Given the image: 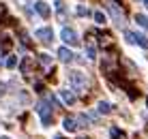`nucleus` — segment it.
<instances>
[{
    "mask_svg": "<svg viewBox=\"0 0 148 139\" xmlns=\"http://www.w3.org/2000/svg\"><path fill=\"white\" fill-rule=\"evenodd\" d=\"M56 11H58L60 15H62V13H64V4H62V2H60V0H56Z\"/></svg>",
    "mask_w": 148,
    "mask_h": 139,
    "instance_id": "nucleus-19",
    "label": "nucleus"
},
{
    "mask_svg": "<svg viewBox=\"0 0 148 139\" xmlns=\"http://www.w3.org/2000/svg\"><path fill=\"white\" fill-rule=\"evenodd\" d=\"M34 9H37V13L41 15V17H49V7H47V2L37 0V2H34Z\"/></svg>",
    "mask_w": 148,
    "mask_h": 139,
    "instance_id": "nucleus-7",
    "label": "nucleus"
},
{
    "mask_svg": "<svg viewBox=\"0 0 148 139\" xmlns=\"http://www.w3.org/2000/svg\"><path fill=\"white\" fill-rule=\"evenodd\" d=\"M41 62H43L45 66H49V64H52V56H49V54H41Z\"/></svg>",
    "mask_w": 148,
    "mask_h": 139,
    "instance_id": "nucleus-14",
    "label": "nucleus"
},
{
    "mask_svg": "<svg viewBox=\"0 0 148 139\" xmlns=\"http://www.w3.org/2000/svg\"><path fill=\"white\" fill-rule=\"evenodd\" d=\"M108 9H110L112 17H114V22L122 24V19H125V13H122V9L118 7V4H116V2H108Z\"/></svg>",
    "mask_w": 148,
    "mask_h": 139,
    "instance_id": "nucleus-5",
    "label": "nucleus"
},
{
    "mask_svg": "<svg viewBox=\"0 0 148 139\" xmlns=\"http://www.w3.org/2000/svg\"><path fill=\"white\" fill-rule=\"evenodd\" d=\"M30 64H32V60H30V58H24V62H22V71H24V73H28Z\"/></svg>",
    "mask_w": 148,
    "mask_h": 139,
    "instance_id": "nucleus-17",
    "label": "nucleus"
},
{
    "mask_svg": "<svg viewBox=\"0 0 148 139\" xmlns=\"http://www.w3.org/2000/svg\"><path fill=\"white\" fill-rule=\"evenodd\" d=\"M62 126H64V131H69V133H75V131H77V124H75L73 118H64Z\"/></svg>",
    "mask_w": 148,
    "mask_h": 139,
    "instance_id": "nucleus-10",
    "label": "nucleus"
},
{
    "mask_svg": "<svg viewBox=\"0 0 148 139\" xmlns=\"http://www.w3.org/2000/svg\"><path fill=\"white\" fill-rule=\"evenodd\" d=\"M135 24H137V26H142L144 30H148V17H146V15L137 13V15H135Z\"/></svg>",
    "mask_w": 148,
    "mask_h": 139,
    "instance_id": "nucleus-11",
    "label": "nucleus"
},
{
    "mask_svg": "<svg viewBox=\"0 0 148 139\" xmlns=\"http://www.w3.org/2000/svg\"><path fill=\"white\" fill-rule=\"evenodd\" d=\"M58 139H60V137H58Z\"/></svg>",
    "mask_w": 148,
    "mask_h": 139,
    "instance_id": "nucleus-24",
    "label": "nucleus"
},
{
    "mask_svg": "<svg viewBox=\"0 0 148 139\" xmlns=\"http://www.w3.org/2000/svg\"><path fill=\"white\" fill-rule=\"evenodd\" d=\"M86 54H88L90 60H95V47H92V45H88V47H86Z\"/></svg>",
    "mask_w": 148,
    "mask_h": 139,
    "instance_id": "nucleus-18",
    "label": "nucleus"
},
{
    "mask_svg": "<svg viewBox=\"0 0 148 139\" xmlns=\"http://www.w3.org/2000/svg\"><path fill=\"white\" fill-rule=\"evenodd\" d=\"M69 84L73 86V88L82 90V88H86L88 79H86V75L82 73V71H71V73H69Z\"/></svg>",
    "mask_w": 148,
    "mask_h": 139,
    "instance_id": "nucleus-2",
    "label": "nucleus"
},
{
    "mask_svg": "<svg viewBox=\"0 0 148 139\" xmlns=\"http://www.w3.org/2000/svg\"><path fill=\"white\" fill-rule=\"evenodd\" d=\"M125 39L129 41V43H133V45H140V47L148 49V39L144 37V34H137V32H131V30H125Z\"/></svg>",
    "mask_w": 148,
    "mask_h": 139,
    "instance_id": "nucleus-3",
    "label": "nucleus"
},
{
    "mask_svg": "<svg viewBox=\"0 0 148 139\" xmlns=\"http://www.w3.org/2000/svg\"><path fill=\"white\" fill-rule=\"evenodd\" d=\"M60 99L67 103V105H73V103H75V94L71 90H60Z\"/></svg>",
    "mask_w": 148,
    "mask_h": 139,
    "instance_id": "nucleus-9",
    "label": "nucleus"
},
{
    "mask_svg": "<svg viewBox=\"0 0 148 139\" xmlns=\"http://www.w3.org/2000/svg\"><path fill=\"white\" fill-rule=\"evenodd\" d=\"M97 109H99V114H105V116H108L110 111H112V107H110V103L101 101V103H99V107H97Z\"/></svg>",
    "mask_w": 148,
    "mask_h": 139,
    "instance_id": "nucleus-12",
    "label": "nucleus"
},
{
    "mask_svg": "<svg viewBox=\"0 0 148 139\" xmlns=\"http://www.w3.org/2000/svg\"><path fill=\"white\" fill-rule=\"evenodd\" d=\"M58 58L62 60V62H71V60H73V51L67 49V47H60L58 49Z\"/></svg>",
    "mask_w": 148,
    "mask_h": 139,
    "instance_id": "nucleus-8",
    "label": "nucleus"
},
{
    "mask_svg": "<svg viewBox=\"0 0 148 139\" xmlns=\"http://www.w3.org/2000/svg\"><path fill=\"white\" fill-rule=\"evenodd\" d=\"M112 137L114 139H127V135L122 131H118V128H112Z\"/></svg>",
    "mask_w": 148,
    "mask_h": 139,
    "instance_id": "nucleus-13",
    "label": "nucleus"
},
{
    "mask_svg": "<svg viewBox=\"0 0 148 139\" xmlns=\"http://www.w3.org/2000/svg\"><path fill=\"white\" fill-rule=\"evenodd\" d=\"M77 15H88V9H86V7H82V4H79V7H77Z\"/></svg>",
    "mask_w": 148,
    "mask_h": 139,
    "instance_id": "nucleus-20",
    "label": "nucleus"
},
{
    "mask_svg": "<svg viewBox=\"0 0 148 139\" xmlns=\"http://www.w3.org/2000/svg\"><path fill=\"white\" fill-rule=\"evenodd\" d=\"M86 139H88V137H86Z\"/></svg>",
    "mask_w": 148,
    "mask_h": 139,
    "instance_id": "nucleus-23",
    "label": "nucleus"
},
{
    "mask_svg": "<svg viewBox=\"0 0 148 139\" xmlns=\"http://www.w3.org/2000/svg\"><path fill=\"white\" fill-rule=\"evenodd\" d=\"M37 114H39V118H41V122L47 126L49 122H52V107H49V101H39Z\"/></svg>",
    "mask_w": 148,
    "mask_h": 139,
    "instance_id": "nucleus-1",
    "label": "nucleus"
},
{
    "mask_svg": "<svg viewBox=\"0 0 148 139\" xmlns=\"http://www.w3.org/2000/svg\"><path fill=\"white\" fill-rule=\"evenodd\" d=\"M34 37H37L41 43H49V41L54 39V32H52V28H39L37 32H34Z\"/></svg>",
    "mask_w": 148,
    "mask_h": 139,
    "instance_id": "nucleus-6",
    "label": "nucleus"
},
{
    "mask_svg": "<svg viewBox=\"0 0 148 139\" xmlns=\"http://www.w3.org/2000/svg\"><path fill=\"white\" fill-rule=\"evenodd\" d=\"M2 56H4V54H2V49H0V62H2Z\"/></svg>",
    "mask_w": 148,
    "mask_h": 139,
    "instance_id": "nucleus-21",
    "label": "nucleus"
},
{
    "mask_svg": "<svg viewBox=\"0 0 148 139\" xmlns=\"http://www.w3.org/2000/svg\"><path fill=\"white\" fill-rule=\"evenodd\" d=\"M142 2H144V4H146V7H148V0H142Z\"/></svg>",
    "mask_w": 148,
    "mask_h": 139,
    "instance_id": "nucleus-22",
    "label": "nucleus"
},
{
    "mask_svg": "<svg viewBox=\"0 0 148 139\" xmlns=\"http://www.w3.org/2000/svg\"><path fill=\"white\" fill-rule=\"evenodd\" d=\"M60 37H62V41L69 43V45H79V39H77V34H75L73 28H62L60 30Z\"/></svg>",
    "mask_w": 148,
    "mask_h": 139,
    "instance_id": "nucleus-4",
    "label": "nucleus"
},
{
    "mask_svg": "<svg viewBox=\"0 0 148 139\" xmlns=\"http://www.w3.org/2000/svg\"><path fill=\"white\" fill-rule=\"evenodd\" d=\"M95 22H97V24H105V15L101 13V11H97V13H95Z\"/></svg>",
    "mask_w": 148,
    "mask_h": 139,
    "instance_id": "nucleus-15",
    "label": "nucleus"
},
{
    "mask_svg": "<svg viewBox=\"0 0 148 139\" xmlns=\"http://www.w3.org/2000/svg\"><path fill=\"white\" fill-rule=\"evenodd\" d=\"M7 66L9 69H15V66H17V56H11V58L7 60Z\"/></svg>",
    "mask_w": 148,
    "mask_h": 139,
    "instance_id": "nucleus-16",
    "label": "nucleus"
}]
</instances>
